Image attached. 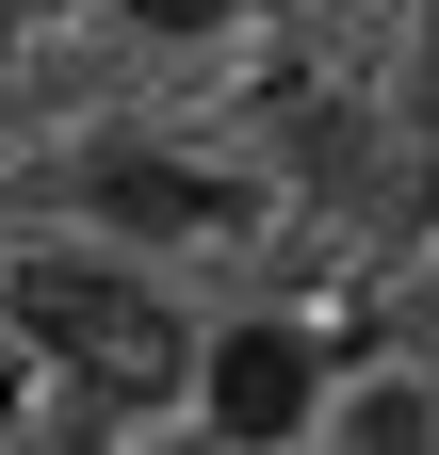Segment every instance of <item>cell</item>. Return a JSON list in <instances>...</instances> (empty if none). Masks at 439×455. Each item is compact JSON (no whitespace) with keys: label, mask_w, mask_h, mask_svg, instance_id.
Listing matches in <instances>:
<instances>
[{"label":"cell","mask_w":439,"mask_h":455,"mask_svg":"<svg viewBox=\"0 0 439 455\" xmlns=\"http://www.w3.org/2000/svg\"><path fill=\"white\" fill-rule=\"evenodd\" d=\"M0 341L49 374H98V407H147V390H180L196 374V325L147 293L131 260H82V244H33V260H0Z\"/></svg>","instance_id":"obj_1"},{"label":"cell","mask_w":439,"mask_h":455,"mask_svg":"<svg viewBox=\"0 0 439 455\" xmlns=\"http://www.w3.org/2000/svg\"><path fill=\"white\" fill-rule=\"evenodd\" d=\"M180 390H196V455H293L325 423V390H342V341L309 309H228Z\"/></svg>","instance_id":"obj_2"},{"label":"cell","mask_w":439,"mask_h":455,"mask_svg":"<svg viewBox=\"0 0 439 455\" xmlns=\"http://www.w3.org/2000/svg\"><path fill=\"white\" fill-rule=\"evenodd\" d=\"M66 196H82V228H115V244H228V228H244V180H228V163H180V147H147V131H98L66 163Z\"/></svg>","instance_id":"obj_3"},{"label":"cell","mask_w":439,"mask_h":455,"mask_svg":"<svg viewBox=\"0 0 439 455\" xmlns=\"http://www.w3.org/2000/svg\"><path fill=\"white\" fill-rule=\"evenodd\" d=\"M325 439H342V455H439V374H358V390H325Z\"/></svg>","instance_id":"obj_4"},{"label":"cell","mask_w":439,"mask_h":455,"mask_svg":"<svg viewBox=\"0 0 439 455\" xmlns=\"http://www.w3.org/2000/svg\"><path fill=\"white\" fill-rule=\"evenodd\" d=\"M115 17H131L147 49H196V33H228V17H244V0H115Z\"/></svg>","instance_id":"obj_5"},{"label":"cell","mask_w":439,"mask_h":455,"mask_svg":"<svg viewBox=\"0 0 439 455\" xmlns=\"http://www.w3.org/2000/svg\"><path fill=\"white\" fill-rule=\"evenodd\" d=\"M17 439H33V358L0 341V455H17Z\"/></svg>","instance_id":"obj_6"}]
</instances>
